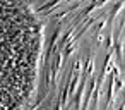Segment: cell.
Returning <instances> with one entry per match:
<instances>
[{
	"label": "cell",
	"mask_w": 125,
	"mask_h": 110,
	"mask_svg": "<svg viewBox=\"0 0 125 110\" xmlns=\"http://www.w3.org/2000/svg\"><path fill=\"white\" fill-rule=\"evenodd\" d=\"M113 83H115V74L110 72L108 83H106V108L108 110L111 108V103H113Z\"/></svg>",
	"instance_id": "1"
},
{
	"label": "cell",
	"mask_w": 125,
	"mask_h": 110,
	"mask_svg": "<svg viewBox=\"0 0 125 110\" xmlns=\"http://www.w3.org/2000/svg\"><path fill=\"white\" fill-rule=\"evenodd\" d=\"M58 2H62V0H48V2L45 4V5H41L40 9H38V12H45V11H50V9H53Z\"/></svg>",
	"instance_id": "2"
},
{
	"label": "cell",
	"mask_w": 125,
	"mask_h": 110,
	"mask_svg": "<svg viewBox=\"0 0 125 110\" xmlns=\"http://www.w3.org/2000/svg\"><path fill=\"white\" fill-rule=\"evenodd\" d=\"M122 5H123V0H118V4H116V5H115V7L111 9V14H110V19H108V21H110V24H111V21H113L115 14H116V12L120 11V7H122Z\"/></svg>",
	"instance_id": "3"
},
{
	"label": "cell",
	"mask_w": 125,
	"mask_h": 110,
	"mask_svg": "<svg viewBox=\"0 0 125 110\" xmlns=\"http://www.w3.org/2000/svg\"><path fill=\"white\" fill-rule=\"evenodd\" d=\"M103 28H104V21L101 19V21H99V23H98V24H96V26L93 28V31H94V33H99V31H101Z\"/></svg>",
	"instance_id": "4"
},
{
	"label": "cell",
	"mask_w": 125,
	"mask_h": 110,
	"mask_svg": "<svg viewBox=\"0 0 125 110\" xmlns=\"http://www.w3.org/2000/svg\"><path fill=\"white\" fill-rule=\"evenodd\" d=\"M115 48H116V55H118V59L122 60V43H120V41H115Z\"/></svg>",
	"instance_id": "5"
},
{
	"label": "cell",
	"mask_w": 125,
	"mask_h": 110,
	"mask_svg": "<svg viewBox=\"0 0 125 110\" xmlns=\"http://www.w3.org/2000/svg\"><path fill=\"white\" fill-rule=\"evenodd\" d=\"M111 41H113V36L108 35V36H106V43H104V47H106L108 50H110V47H111Z\"/></svg>",
	"instance_id": "6"
},
{
	"label": "cell",
	"mask_w": 125,
	"mask_h": 110,
	"mask_svg": "<svg viewBox=\"0 0 125 110\" xmlns=\"http://www.w3.org/2000/svg\"><path fill=\"white\" fill-rule=\"evenodd\" d=\"M53 110H62V105H60V100H57V101H55V105H53Z\"/></svg>",
	"instance_id": "7"
},
{
	"label": "cell",
	"mask_w": 125,
	"mask_h": 110,
	"mask_svg": "<svg viewBox=\"0 0 125 110\" xmlns=\"http://www.w3.org/2000/svg\"><path fill=\"white\" fill-rule=\"evenodd\" d=\"M91 110H98V108H93V107H91Z\"/></svg>",
	"instance_id": "8"
}]
</instances>
